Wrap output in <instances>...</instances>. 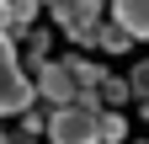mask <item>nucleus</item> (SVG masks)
<instances>
[{"mask_svg": "<svg viewBox=\"0 0 149 144\" xmlns=\"http://www.w3.org/2000/svg\"><path fill=\"white\" fill-rule=\"evenodd\" d=\"M27 107H32V80L16 69V38L0 32V117L27 112Z\"/></svg>", "mask_w": 149, "mask_h": 144, "instance_id": "f257e3e1", "label": "nucleus"}, {"mask_svg": "<svg viewBox=\"0 0 149 144\" xmlns=\"http://www.w3.org/2000/svg\"><path fill=\"white\" fill-rule=\"evenodd\" d=\"M48 144H96V112L85 107H53L48 117Z\"/></svg>", "mask_w": 149, "mask_h": 144, "instance_id": "f03ea898", "label": "nucleus"}, {"mask_svg": "<svg viewBox=\"0 0 149 144\" xmlns=\"http://www.w3.org/2000/svg\"><path fill=\"white\" fill-rule=\"evenodd\" d=\"M37 96L43 101H59V107H69L74 96V75H69V64H59V59H48L43 69H37Z\"/></svg>", "mask_w": 149, "mask_h": 144, "instance_id": "7ed1b4c3", "label": "nucleus"}, {"mask_svg": "<svg viewBox=\"0 0 149 144\" xmlns=\"http://www.w3.org/2000/svg\"><path fill=\"white\" fill-rule=\"evenodd\" d=\"M53 16H59V27L69 38H80V43H91L101 32V6H53Z\"/></svg>", "mask_w": 149, "mask_h": 144, "instance_id": "20e7f679", "label": "nucleus"}, {"mask_svg": "<svg viewBox=\"0 0 149 144\" xmlns=\"http://www.w3.org/2000/svg\"><path fill=\"white\" fill-rule=\"evenodd\" d=\"M112 22H117L128 38H149V0H123V6H112Z\"/></svg>", "mask_w": 149, "mask_h": 144, "instance_id": "39448f33", "label": "nucleus"}, {"mask_svg": "<svg viewBox=\"0 0 149 144\" xmlns=\"http://www.w3.org/2000/svg\"><path fill=\"white\" fill-rule=\"evenodd\" d=\"M69 75H74V91H96V85L107 80V69L96 59H69Z\"/></svg>", "mask_w": 149, "mask_h": 144, "instance_id": "423d86ee", "label": "nucleus"}, {"mask_svg": "<svg viewBox=\"0 0 149 144\" xmlns=\"http://www.w3.org/2000/svg\"><path fill=\"white\" fill-rule=\"evenodd\" d=\"M123 139H128L123 112H96V144H123Z\"/></svg>", "mask_w": 149, "mask_h": 144, "instance_id": "0eeeda50", "label": "nucleus"}, {"mask_svg": "<svg viewBox=\"0 0 149 144\" xmlns=\"http://www.w3.org/2000/svg\"><path fill=\"white\" fill-rule=\"evenodd\" d=\"M22 48H27V59H32L37 69H43V64H48V27H32V32H27V43H22Z\"/></svg>", "mask_w": 149, "mask_h": 144, "instance_id": "6e6552de", "label": "nucleus"}, {"mask_svg": "<svg viewBox=\"0 0 149 144\" xmlns=\"http://www.w3.org/2000/svg\"><path fill=\"white\" fill-rule=\"evenodd\" d=\"M32 16H37L32 0H16V6H6V27H11V32H27V27H32Z\"/></svg>", "mask_w": 149, "mask_h": 144, "instance_id": "1a4fd4ad", "label": "nucleus"}, {"mask_svg": "<svg viewBox=\"0 0 149 144\" xmlns=\"http://www.w3.org/2000/svg\"><path fill=\"white\" fill-rule=\"evenodd\" d=\"M96 43H101V48H107V53H128V43H133V38H128V32H123V27H117V22H107V27H101V32H96Z\"/></svg>", "mask_w": 149, "mask_h": 144, "instance_id": "9d476101", "label": "nucleus"}, {"mask_svg": "<svg viewBox=\"0 0 149 144\" xmlns=\"http://www.w3.org/2000/svg\"><path fill=\"white\" fill-rule=\"evenodd\" d=\"M128 91H133L139 101H149V59H139V64H133V75H128Z\"/></svg>", "mask_w": 149, "mask_h": 144, "instance_id": "9b49d317", "label": "nucleus"}, {"mask_svg": "<svg viewBox=\"0 0 149 144\" xmlns=\"http://www.w3.org/2000/svg\"><path fill=\"white\" fill-rule=\"evenodd\" d=\"M101 96H107L112 107H123V101L133 96V91H128V80H117V75H107V80H101Z\"/></svg>", "mask_w": 149, "mask_h": 144, "instance_id": "f8f14e48", "label": "nucleus"}, {"mask_svg": "<svg viewBox=\"0 0 149 144\" xmlns=\"http://www.w3.org/2000/svg\"><path fill=\"white\" fill-rule=\"evenodd\" d=\"M0 144H11V134H0Z\"/></svg>", "mask_w": 149, "mask_h": 144, "instance_id": "ddd939ff", "label": "nucleus"}]
</instances>
